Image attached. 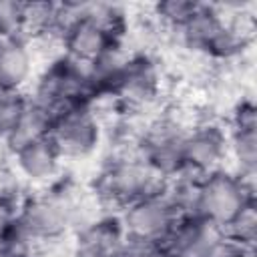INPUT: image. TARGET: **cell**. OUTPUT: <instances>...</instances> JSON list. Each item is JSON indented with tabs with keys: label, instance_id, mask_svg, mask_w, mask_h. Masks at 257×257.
I'll use <instances>...</instances> for the list:
<instances>
[{
	"label": "cell",
	"instance_id": "obj_1",
	"mask_svg": "<svg viewBox=\"0 0 257 257\" xmlns=\"http://www.w3.org/2000/svg\"><path fill=\"white\" fill-rule=\"evenodd\" d=\"M165 179L139 151H114L102 159L88 189L104 213H118L131 203L159 191Z\"/></svg>",
	"mask_w": 257,
	"mask_h": 257
},
{
	"label": "cell",
	"instance_id": "obj_2",
	"mask_svg": "<svg viewBox=\"0 0 257 257\" xmlns=\"http://www.w3.org/2000/svg\"><path fill=\"white\" fill-rule=\"evenodd\" d=\"M169 70L157 52L149 50H128L124 64L120 68L114 92L110 100L112 114L131 116H151L159 112L165 102Z\"/></svg>",
	"mask_w": 257,
	"mask_h": 257
},
{
	"label": "cell",
	"instance_id": "obj_3",
	"mask_svg": "<svg viewBox=\"0 0 257 257\" xmlns=\"http://www.w3.org/2000/svg\"><path fill=\"white\" fill-rule=\"evenodd\" d=\"M255 201V183L229 167L199 177L193 215L225 231V227Z\"/></svg>",
	"mask_w": 257,
	"mask_h": 257
},
{
	"label": "cell",
	"instance_id": "obj_4",
	"mask_svg": "<svg viewBox=\"0 0 257 257\" xmlns=\"http://www.w3.org/2000/svg\"><path fill=\"white\" fill-rule=\"evenodd\" d=\"M28 96L54 114L74 104L94 102L88 68L64 54H56L46 60V64L36 72L28 88Z\"/></svg>",
	"mask_w": 257,
	"mask_h": 257
},
{
	"label": "cell",
	"instance_id": "obj_5",
	"mask_svg": "<svg viewBox=\"0 0 257 257\" xmlns=\"http://www.w3.org/2000/svg\"><path fill=\"white\" fill-rule=\"evenodd\" d=\"M48 139L64 163H80L102 147L106 122L96 104H74L54 114Z\"/></svg>",
	"mask_w": 257,
	"mask_h": 257
},
{
	"label": "cell",
	"instance_id": "obj_6",
	"mask_svg": "<svg viewBox=\"0 0 257 257\" xmlns=\"http://www.w3.org/2000/svg\"><path fill=\"white\" fill-rule=\"evenodd\" d=\"M229 165V143L225 120L213 112L199 116L185 133L183 173L205 177Z\"/></svg>",
	"mask_w": 257,
	"mask_h": 257
},
{
	"label": "cell",
	"instance_id": "obj_7",
	"mask_svg": "<svg viewBox=\"0 0 257 257\" xmlns=\"http://www.w3.org/2000/svg\"><path fill=\"white\" fill-rule=\"evenodd\" d=\"M116 215L120 219L126 239L149 243L155 247L163 243V239L173 229L177 219L183 217L179 209L175 207L173 199L169 197L165 185L159 191L131 203Z\"/></svg>",
	"mask_w": 257,
	"mask_h": 257
},
{
	"label": "cell",
	"instance_id": "obj_8",
	"mask_svg": "<svg viewBox=\"0 0 257 257\" xmlns=\"http://www.w3.org/2000/svg\"><path fill=\"white\" fill-rule=\"evenodd\" d=\"M229 169L255 181L257 173V108L251 96H239L225 116Z\"/></svg>",
	"mask_w": 257,
	"mask_h": 257
},
{
	"label": "cell",
	"instance_id": "obj_9",
	"mask_svg": "<svg viewBox=\"0 0 257 257\" xmlns=\"http://www.w3.org/2000/svg\"><path fill=\"white\" fill-rule=\"evenodd\" d=\"M6 155L28 189H44L64 175V161L48 137L24 143L6 151Z\"/></svg>",
	"mask_w": 257,
	"mask_h": 257
},
{
	"label": "cell",
	"instance_id": "obj_10",
	"mask_svg": "<svg viewBox=\"0 0 257 257\" xmlns=\"http://www.w3.org/2000/svg\"><path fill=\"white\" fill-rule=\"evenodd\" d=\"M126 243L124 229L116 213H100L82 223L68 241L70 257H116Z\"/></svg>",
	"mask_w": 257,
	"mask_h": 257
},
{
	"label": "cell",
	"instance_id": "obj_11",
	"mask_svg": "<svg viewBox=\"0 0 257 257\" xmlns=\"http://www.w3.org/2000/svg\"><path fill=\"white\" fill-rule=\"evenodd\" d=\"M36 76V48L24 36H0V88L28 92Z\"/></svg>",
	"mask_w": 257,
	"mask_h": 257
},
{
	"label": "cell",
	"instance_id": "obj_12",
	"mask_svg": "<svg viewBox=\"0 0 257 257\" xmlns=\"http://www.w3.org/2000/svg\"><path fill=\"white\" fill-rule=\"evenodd\" d=\"M223 235L221 229L197 215H183L159 245L165 257H201L203 251Z\"/></svg>",
	"mask_w": 257,
	"mask_h": 257
},
{
	"label": "cell",
	"instance_id": "obj_13",
	"mask_svg": "<svg viewBox=\"0 0 257 257\" xmlns=\"http://www.w3.org/2000/svg\"><path fill=\"white\" fill-rule=\"evenodd\" d=\"M52 120H54V112L48 110L46 106H42L40 102L32 100L28 96V104L12 133V137L8 139L6 147H4V153L10 151V149H16L24 143H30V141H38V139H44L48 137L50 133V126H52Z\"/></svg>",
	"mask_w": 257,
	"mask_h": 257
},
{
	"label": "cell",
	"instance_id": "obj_14",
	"mask_svg": "<svg viewBox=\"0 0 257 257\" xmlns=\"http://www.w3.org/2000/svg\"><path fill=\"white\" fill-rule=\"evenodd\" d=\"M201 2L195 0H163L149 8L151 22L169 38H173L195 14Z\"/></svg>",
	"mask_w": 257,
	"mask_h": 257
},
{
	"label": "cell",
	"instance_id": "obj_15",
	"mask_svg": "<svg viewBox=\"0 0 257 257\" xmlns=\"http://www.w3.org/2000/svg\"><path fill=\"white\" fill-rule=\"evenodd\" d=\"M26 104H28V92L0 88V149L2 151L8 139L12 137Z\"/></svg>",
	"mask_w": 257,
	"mask_h": 257
},
{
	"label": "cell",
	"instance_id": "obj_16",
	"mask_svg": "<svg viewBox=\"0 0 257 257\" xmlns=\"http://www.w3.org/2000/svg\"><path fill=\"white\" fill-rule=\"evenodd\" d=\"M28 191H30L28 185L24 183V179L20 177L8 155L0 151V205L16 211L18 205L28 195Z\"/></svg>",
	"mask_w": 257,
	"mask_h": 257
},
{
	"label": "cell",
	"instance_id": "obj_17",
	"mask_svg": "<svg viewBox=\"0 0 257 257\" xmlns=\"http://www.w3.org/2000/svg\"><path fill=\"white\" fill-rule=\"evenodd\" d=\"M229 239L239 243L241 247L255 251V239H257V201L249 203L223 231Z\"/></svg>",
	"mask_w": 257,
	"mask_h": 257
},
{
	"label": "cell",
	"instance_id": "obj_18",
	"mask_svg": "<svg viewBox=\"0 0 257 257\" xmlns=\"http://www.w3.org/2000/svg\"><path fill=\"white\" fill-rule=\"evenodd\" d=\"M0 36H24V2L0 0Z\"/></svg>",
	"mask_w": 257,
	"mask_h": 257
},
{
	"label": "cell",
	"instance_id": "obj_19",
	"mask_svg": "<svg viewBox=\"0 0 257 257\" xmlns=\"http://www.w3.org/2000/svg\"><path fill=\"white\" fill-rule=\"evenodd\" d=\"M201 257H253V251L241 247L239 243H235L233 239H229L225 233L215 239L205 251Z\"/></svg>",
	"mask_w": 257,
	"mask_h": 257
},
{
	"label": "cell",
	"instance_id": "obj_20",
	"mask_svg": "<svg viewBox=\"0 0 257 257\" xmlns=\"http://www.w3.org/2000/svg\"><path fill=\"white\" fill-rule=\"evenodd\" d=\"M116 257H163V255H161L159 247H155V245L126 239V243L122 245V249L118 251Z\"/></svg>",
	"mask_w": 257,
	"mask_h": 257
},
{
	"label": "cell",
	"instance_id": "obj_21",
	"mask_svg": "<svg viewBox=\"0 0 257 257\" xmlns=\"http://www.w3.org/2000/svg\"><path fill=\"white\" fill-rule=\"evenodd\" d=\"M14 217H16V211H14V209L0 205V239H2V235L8 231V227L14 223Z\"/></svg>",
	"mask_w": 257,
	"mask_h": 257
},
{
	"label": "cell",
	"instance_id": "obj_22",
	"mask_svg": "<svg viewBox=\"0 0 257 257\" xmlns=\"http://www.w3.org/2000/svg\"><path fill=\"white\" fill-rule=\"evenodd\" d=\"M0 257H16V255H12V253H10V251L4 247V243L0 241Z\"/></svg>",
	"mask_w": 257,
	"mask_h": 257
},
{
	"label": "cell",
	"instance_id": "obj_23",
	"mask_svg": "<svg viewBox=\"0 0 257 257\" xmlns=\"http://www.w3.org/2000/svg\"><path fill=\"white\" fill-rule=\"evenodd\" d=\"M163 257H165V255H163Z\"/></svg>",
	"mask_w": 257,
	"mask_h": 257
}]
</instances>
